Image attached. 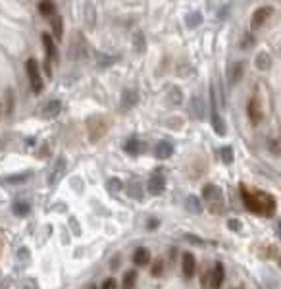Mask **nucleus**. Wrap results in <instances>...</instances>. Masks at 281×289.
Listing matches in <instances>:
<instances>
[{
  "label": "nucleus",
  "instance_id": "1",
  "mask_svg": "<svg viewBox=\"0 0 281 289\" xmlns=\"http://www.w3.org/2000/svg\"><path fill=\"white\" fill-rule=\"evenodd\" d=\"M241 199H243V204L248 212L252 214H258V216H273L275 211H277V202L273 199L270 193L260 191L256 187H246V185H241Z\"/></svg>",
  "mask_w": 281,
  "mask_h": 289
},
{
  "label": "nucleus",
  "instance_id": "2",
  "mask_svg": "<svg viewBox=\"0 0 281 289\" xmlns=\"http://www.w3.org/2000/svg\"><path fill=\"white\" fill-rule=\"evenodd\" d=\"M202 199L206 202V208L212 214H221L223 212V193L218 185L206 183L202 187Z\"/></svg>",
  "mask_w": 281,
  "mask_h": 289
},
{
  "label": "nucleus",
  "instance_id": "3",
  "mask_svg": "<svg viewBox=\"0 0 281 289\" xmlns=\"http://www.w3.org/2000/svg\"><path fill=\"white\" fill-rule=\"evenodd\" d=\"M108 132V122H106L102 116H93L87 120V133H89V139L93 143L100 141Z\"/></svg>",
  "mask_w": 281,
  "mask_h": 289
},
{
  "label": "nucleus",
  "instance_id": "4",
  "mask_svg": "<svg viewBox=\"0 0 281 289\" xmlns=\"http://www.w3.org/2000/svg\"><path fill=\"white\" fill-rule=\"evenodd\" d=\"M25 71L27 77H29V83H31V89L33 93L39 95L43 91V75H41V68H39V62L35 58H29L25 62Z\"/></svg>",
  "mask_w": 281,
  "mask_h": 289
},
{
  "label": "nucleus",
  "instance_id": "5",
  "mask_svg": "<svg viewBox=\"0 0 281 289\" xmlns=\"http://www.w3.org/2000/svg\"><path fill=\"white\" fill-rule=\"evenodd\" d=\"M246 114H248V120L252 125H258V123L264 120V110H262V102L258 96H250L248 100V106H246Z\"/></svg>",
  "mask_w": 281,
  "mask_h": 289
},
{
  "label": "nucleus",
  "instance_id": "6",
  "mask_svg": "<svg viewBox=\"0 0 281 289\" xmlns=\"http://www.w3.org/2000/svg\"><path fill=\"white\" fill-rule=\"evenodd\" d=\"M273 14L272 6H260L258 10L252 12V18H250V27L252 29H260V27L270 19V16Z\"/></svg>",
  "mask_w": 281,
  "mask_h": 289
},
{
  "label": "nucleus",
  "instance_id": "7",
  "mask_svg": "<svg viewBox=\"0 0 281 289\" xmlns=\"http://www.w3.org/2000/svg\"><path fill=\"white\" fill-rule=\"evenodd\" d=\"M147 189H149V193L150 195H154V197L162 195L164 189H166V177L160 174V172L152 174L150 175V179H149V183H147Z\"/></svg>",
  "mask_w": 281,
  "mask_h": 289
},
{
  "label": "nucleus",
  "instance_id": "8",
  "mask_svg": "<svg viewBox=\"0 0 281 289\" xmlns=\"http://www.w3.org/2000/svg\"><path fill=\"white\" fill-rule=\"evenodd\" d=\"M223 280H226V268H223V264L214 262V268H212L210 274V289H220Z\"/></svg>",
  "mask_w": 281,
  "mask_h": 289
},
{
  "label": "nucleus",
  "instance_id": "9",
  "mask_svg": "<svg viewBox=\"0 0 281 289\" xmlns=\"http://www.w3.org/2000/svg\"><path fill=\"white\" fill-rule=\"evenodd\" d=\"M62 112V102L60 100H48V102H44L43 106H41V116L43 118H46V120H52V118H56V116Z\"/></svg>",
  "mask_w": 281,
  "mask_h": 289
},
{
  "label": "nucleus",
  "instance_id": "10",
  "mask_svg": "<svg viewBox=\"0 0 281 289\" xmlns=\"http://www.w3.org/2000/svg\"><path fill=\"white\" fill-rule=\"evenodd\" d=\"M181 268H183V276L187 280H191L196 272V258L191 253H185L181 258Z\"/></svg>",
  "mask_w": 281,
  "mask_h": 289
},
{
  "label": "nucleus",
  "instance_id": "11",
  "mask_svg": "<svg viewBox=\"0 0 281 289\" xmlns=\"http://www.w3.org/2000/svg\"><path fill=\"white\" fill-rule=\"evenodd\" d=\"M41 41H43V46L44 50H46V60L52 62V60H58V52H56V44H54V39L48 33H43L41 35Z\"/></svg>",
  "mask_w": 281,
  "mask_h": 289
},
{
  "label": "nucleus",
  "instance_id": "12",
  "mask_svg": "<svg viewBox=\"0 0 281 289\" xmlns=\"http://www.w3.org/2000/svg\"><path fill=\"white\" fill-rule=\"evenodd\" d=\"M172 154H174V145L167 143V141H160L158 145L154 147V156L158 158V160H166Z\"/></svg>",
  "mask_w": 281,
  "mask_h": 289
},
{
  "label": "nucleus",
  "instance_id": "13",
  "mask_svg": "<svg viewBox=\"0 0 281 289\" xmlns=\"http://www.w3.org/2000/svg\"><path fill=\"white\" fill-rule=\"evenodd\" d=\"M212 127H214V132L218 133V135H226V123H223V120L220 118V114H218V110H216V102L212 100Z\"/></svg>",
  "mask_w": 281,
  "mask_h": 289
},
{
  "label": "nucleus",
  "instance_id": "14",
  "mask_svg": "<svg viewBox=\"0 0 281 289\" xmlns=\"http://www.w3.org/2000/svg\"><path fill=\"white\" fill-rule=\"evenodd\" d=\"M133 262L137 264V266H147L150 262V251L147 247H139V249H135V253H133Z\"/></svg>",
  "mask_w": 281,
  "mask_h": 289
},
{
  "label": "nucleus",
  "instance_id": "15",
  "mask_svg": "<svg viewBox=\"0 0 281 289\" xmlns=\"http://www.w3.org/2000/svg\"><path fill=\"white\" fill-rule=\"evenodd\" d=\"M135 104H137V91L125 89L122 95V108L123 110H129V108H133Z\"/></svg>",
  "mask_w": 281,
  "mask_h": 289
},
{
  "label": "nucleus",
  "instance_id": "16",
  "mask_svg": "<svg viewBox=\"0 0 281 289\" xmlns=\"http://www.w3.org/2000/svg\"><path fill=\"white\" fill-rule=\"evenodd\" d=\"M39 12L44 18H52V16H56V4L52 0H41L39 2Z\"/></svg>",
  "mask_w": 281,
  "mask_h": 289
},
{
  "label": "nucleus",
  "instance_id": "17",
  "mask_svg": "<svg viewBox=\"0 0 281 289\" xmlns=\"http://www.w3.org/2000/svg\"><path fill=\"white\" fill-rule=\"evenodd\" d=\"M185 208L189 212H193V214H202V202L199 197H194V195H189L187 197V201H185Z\"/></svg>",
  "mask_w": 281,
  "mask_h": 289
},
{
  "label": "nucleus",
  "instance_id": "18",
  "mask_svg": "<svg viewBox=\"0 0 281 289\" xmlns=\"http://www.w3.org/2000/svg\"><path fill=\"white\" fill-rule=\"evenodd\" d=\"M64 170H66V160L64 158H58V162H56V166H54L52 174H50V177H48V183L50 185H56V181L62 177V174H64Z\"/></svg>",
  "mask_w": 281,
  "mask_h": 289
},
{
  "label": "nucleus",
  "instance_id": "19",
  "mask_svg": "<svg viewBox=\"0 0 281 289\" xmlns=\"http://www.w3.org/2000/svg\"><path fill=\"white\" fill-rule=\"evenodd\" d=\"M140 149H143V145H140V141L135 139V137H131V139L125 143V147H123V150H125L127 154H131V156H137L140 152Z\"/></svg>",
  "mask_w": 281,
  "mask_h": 289
},
{
  "label": "nucleus",
  "instance_id": "20",
  "mask_svg": "<svg viewBox=\"0 0 281 289\" xmlns=\"http://www.w3.org/2000/svg\"><path fill=\"white\" fill-rule=\"evenodd\" d=\"M12 211H14V214L19 216V218H25V216H29V212H31V206L23 201H18V202H14Z\"/></svg>",
  "mask_w": 281,
  "mask_h": 289
},
{
  "label": "nucleus",
  "instance_id": "21",
  "mask_svg": "<svg viewBox=\"0 0 281 289\" xmlns=\"http://www.w3.org/2000/svg\"><path fill=\"white\" fill-rule=\"evenodd\" d=\"M50 25H52L54 37L60 41L62 37H64V21H62L60 16H52V19H50Z\"/></svg>",
  "mask_w": 281,
  "mask_h": 289
},
{
  "label": "nucleus",
  "instance_id": "22",
  "mask_svg": "<svg viewBox=\"0 0 281 289\" xmlns=\"http://www.w3.org/2000/svg\"><path fill=\"white\" fill-rule=\"evenodd\" d=\"M135 283H137V272L135 270L125 272V276H123L122 280V289H135Z\"/></svg>",
  "mask_w": 281,
  "mask_h": 289
},
{
  "label": "nucleus",
  "instance_id": "23",
  "mask_svg": "<svg viewBox=\"0 0 281 289\" xmlns=\"http://www.w3.org/2000/svg\"><path fill=\"white\" fill-rule=\"evenodd\" d=\"M127 193H129V197L137 199V201L143 199V187H140L139 181H129V185H127Z\"/></svg>",
  "mask_w": 281,
  "mask_h": 289
},
{
  "label": "nucleus",
  "instance_id": "24",
  "mask_svg": "<svg viewBox=\"0 0 281 289\" xmlns=\"http://www.w3.org/2000/svg\"><path fill=\"white\" fill-rule=\"evenodd\" d=\"M31 177V172H23V174H16V175H8V177H4V183H23Z\"/></svg>",
  "mask_w": 281,
  "mask_h": 289
},
{
  "label": "nucleus",
  "instance_id": "25",
  "mask_svg": "<svg viewBox=\"0 0 281 289\" xmlns=\"http://www.w3.org/2000/svg\"><path fill=\"white\" fill-rule=\"evenodd\" d=\"M270 64H272V60H270L268 52H260L258 56H256V68H258V70H262V71L268 70Z\"/></svg>",
  "mask_w": 281,
  "mask_h": 289
},
{
  "label": "nucleus",
  "instance_id": "26",
  "mask_svg": "<svg viewBox=\"0 0 281 289\" xmlns=\"http://www.w3.org/2000/svg\"><path fill=\"white\" fill-rule=\"evenodd\" d=\"M106 187H108V191H110V193H118V191H122L123 183L118 179V177H112V179H108Z\"/></svg>",
  "mask_w": 281,
  "mask_h": 289
},
{
  "label": "nucleus",
  "instance_id": "27",
  "mask_svg": "<svg viewBox=\"0 0 281 289\" xmlns=\"http://www.w3.org/2000/svg\"><path fill=\"white\" fill-rule=\"evenodd\" d=\"M162 272H164V260H162V258H156V262L152 264L150 274H152L154 278H158V276H162Z\"/></svg>",
  "mask_w": 281,
  "mask_h": 289
},
{
  "label": "nucleus",
  "instance_id": "28",
  "mask_svg": "<svg viewBox=\"0 0 281 289\" xmlns=\"http://www.w3.org/2000/svg\"><path fill=\"white\" fill-rule=\"evenodd\" d=\"M201 21H202V16L199 14V12H194V14H189V16H187V25L189 27L201 25Z\"/></svg>",
  "mask_w": 281,
  "mask_h": 289
},
{
  "label": "nucleus",
  "instance_id": "29",
  "mask_svg": "<svg viewBox=\"0 0 281 289\" xmlns=\"http://www.w3.org/2000/svg\"><path fill=\"white\" fill-rule=\"evenodd\" d=\"M220 156L226 164H231V162H233V150H231V147H223V149L220 150Z\"/></svg>",
  "mask_w": 281,
  "mask_h": 289
},
{
  "label": "nucleus",
  "instance_id": "30",
  "mask_svg": "<svg viewBox=\"0 0 281 289\" xmlns=\"http://www.w3.org/2000/svg\"><path fill=\"white\" fill-rule=\"evenodd\" d=\"M193 110L196 112V118H202V114H204V108H202V98H201V96H194V98H193Z\"/></svg>",
  "mask_w": 281,
  "mask_h": 289
},
{
  "label": "nucleus",
  "instance_id": "31",
  "mask_svg": "<svg viewBox=\"0 0 281 289\" xmlns=\"http://www.w3.org/2000/svg\"><path fill=\"white\" fill-rule=\"evenodd\" d=\"M133 46H135L137 52H143V50H145V37L140 35V33L135 35V39H133Z\"/></svg>",
  "mask_w": 281,
  "mask_h": 289
},
{
  "label": "nucleus",
  "instance_id": "32",
  "mask_svg": "<svg viewBox=\"0 0 281 289\" xmlns=\"http://www.w3.org/2000/svg\"><path fill=\"white\" fill-rule=\"evenodd\" d=\"M210 274H212V270H204V272H202L201 285H202L204 289H206V287L210 289Z\"/></svg>",
  "mask_w": 281,
  "mask_h": 289
},
{
  "label": "nucleus",
  "instance_id": "33",
  "mask_svg": "<svg viewBox=\"0 0 281 289\" xmlns=\"http://www.w3.org/2000/svg\"><path fill=\"white\" fill-rule=\"evenodd\" d=\"M170 96H172V104H181V91L179 89H172V93H170Z\"/></svg>",
  "mask_w": 281,
  "mask_h": 289
},
{
  "label": "nucleus",
  "instance_id": "34",
  "mask_svg": "<svg viewBox=\"0 0 281 289\" xmlns=\"http://www.w3.org/2000/svg\"><path fill=\"white\" fill-rule=\"evenodd\" d=\"M241 75H243V64H239V66H235V70H233V75H231V79H233V83H237L239 79H241Z\"/></svg>",
  "mask_w": 281,
  "mask_h": 289
},
{
  "label": "nucleus",
  "instance_id": "35",
  "mask_svg": "<svg viewBox=\"0 0 281 289\" xmlns=\"http://www.w3.org/2000/svg\"><path fill=\"white\" fill-rule=\"evenodd\" d=\"M116 285H118V283H116L114 278H108V280L102 281V287L100 289H116Z\"/></svg>",
  "mask_w": 281,
  "mask_h": 289
},
{
  "label": "nucleus",
  "instance_id": "36",
  "mask_svg": "<svg viewBox=\"0 0 281 289\" xmlns=\"http://www.w3.org/2000/svg\"><path fill=\"white\" fill-rule=\"evenodd\" d=\"M228 226L231 231H241V222H239V220H229Z\"/></svg>",
  "mask_w": 281,
  "mask_h": 289
},
{
  "label": "nucleus",
  "instance_id": "37",
  "mask_svg": "<svg viewBox=\"0 0 281 289\" xmlns=\"http://www.w3.org/2000/svg\"><path fill=\"white\" fill-rule=\"evenodd\" d=\"M185 239H189V241H193L194 245H204V243H202V239H199V237H194V235H185Z\"/></svg>",
  "mask_w": 281,
  "mask_h": 289
},
{
  "label": "nucleus",
  "instance_id": "38",
  "mask_svg": "<svg viewBox=\"0 0 281 289\" xmlns=\"http://www.w3.org/2000/svg\"><path fill=\"white\" fill-rule=\"evenodd\" d=\"M158 224H160V222L156 218H150L147 226H149V229H156V228H158Z\"/></svg>",
  "mask_w": 281,
  "mask_h": 289
},
{
  "label": "nucleus",
  "instance_id": "39",
  "mask_svg": "<svg viewBox=\"0 0 281 289\" xmlns=\"http://www.w3.org/2000/svg\"><path fill=\"white\" fill-rule=\"evenodd\" d=\"M19 256H21V260H27V258H29V249H21V251H19Z\"/></svg>",
  "mask_w": 281,
  "mask_h": 289
},
{
  "label": "nucleus",
  "instance_id": "40",
  "mask_svg": "<svg viewBox=\"0 0 281 289\" xmlns=\"http://www.w3.org/2000/svg\"><path fill=\"white\" fill-rule=\"evenodd\" d=\"M10 285V280H2L0 281V289H8Z\"/></svg>",
  "mask_w": 281,
  "mask_h": 289
},
{
  "label": "nucleus",
  "instance_id": "41",
  "mask_svg": "<svg viewBox=\"0 0 281 289\" xmlns=\"http://www.w3.org/2000/svg\"><path fill=\"white\" fill-rule=\"evenodd\" d=\"M279 233H281V222H279Z\"/></svg>",
  "mask_w": 281,
  "mask_h": 289
},
{
  "label": "nucleus",
  "instance_id": "42",
  "mask_svg": "<svg viewBox=\"0 0 281 289\" xmlns=\"http://www.w3.org/2000/svg\"><path fill=\"white\" fill-rule=\"evenodd\" d=\"M0 114H2V108H0Z\"/></svg>",
  "mask_w": 281,
  "mask_h": 289
},
{
  "label": "nucleus",
  "instance_id": "43",
  "mask_svg": "<svg viewBox=\"0 0 281 289\" xmlns=\"http://www.w3.org/2000/svg\"><path fill=\"white\" fill-rule=\"evenodd\" d=\"M91 289H97V287H91Z\"/></svg>",
  "mask_w": 281,
  "mask_h": 289
},
{
  "label": "nucleus",
  "instance_id": "44",
  "mask_svg": "<svg viewBox=\"0 0 281 289\" xmlns=\"http://www.w3.org/2000/svg\"><path fill=\"white\" fill-rule=\"evenodd\" d=\"M279 266H281V260H279Z\"/></svg>",
  "mask_w": 281,
  "mask_h": 289
}]
</instances>
